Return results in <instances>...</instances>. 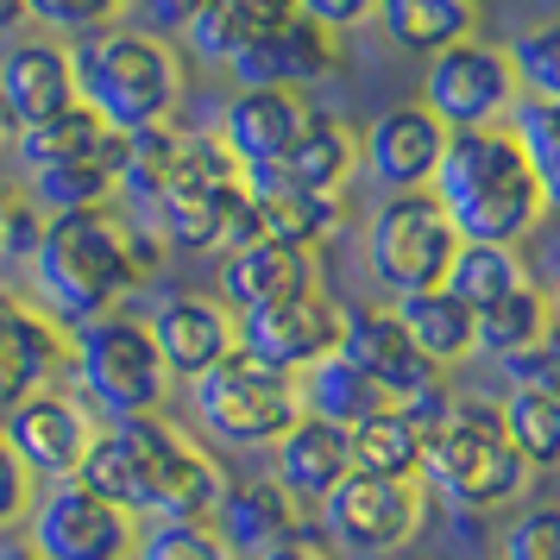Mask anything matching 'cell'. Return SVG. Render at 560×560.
I'll use <instances>...</instances> for the list:
<instances>
[{"instance_id": "8d00e7d4", "label": "cell", "mask_w": 560, "mask_h": 560, "mask_svg": "<svg viewBox=\"0 0 560 560\" xmlns=\"http://www.w3.org/2000/svg\"><path fill=\"white\" fill-rule=\"evenodd\" d=\"M504 132L523 145V158H529L541 202L560 214V102H529V95H523V102L510 107Z\"/></svg>"}, {"instance_id": "4316f807", "label": "cell", "mask_w": 560, "mask_h": 560, "mask_svg": "<svg viewBox=\"0 0 560 560\" xmlns=\"http://www.w3.org/2000/svg\"><path fill=\"white\" fill-rule=\"evenodd\" d=\"M120 158H127V132H107L95 152L51 164V171H26V202L38 214H70V208H107L120 196Z\"/></svg>"}, {"instance_id": "ab89813d", "label": "cell", "mask_w": 560, "mask_h": 560, "mask_svg": "<svg viewBox=\"0 0 560 560\" xmlns=\"http://www.w3.org/2000/svg\"><path fill=\"white\" fill-rule=\"evenodd\" d=\"M132 560H233L214 523H145L132 535Z\"/></svg>"}, {"instance_id": "f35d334b", "label": "cell", "mask_w": 560, "mask_h": 560, "mask_svg": "<svg viewBox=\"0 0 560 560\" xmlns=\"http://www.w3.org/2000/svg\"><path fill=\"white\" fill-rule=\"evenodd\" d=\"M504 51H510V70H516V89L529 102H560V13L541 20V26H529Z\"/></svg>"}, {"instance_id": "603a6c76", "label": "cell", "mask_w": 560, "mask_h": 560, "mask_svg": "<svg viewBox=\"0 0 560 560\" xmlns=\"http://www.w3.org/2000/svg\"><path fill=\"white\" fill-rule=\"evenodd\" d=\"M145 328H152V347L164 359V372L183 384H196L208 365H221L233 353V315L214 296H171Z\"/></svg>"}, {"instance_id": "d590c367", "label": "cell", "mask_w": 560, "mask_h": 560, "mask_svg": "<svg viewBox=\"0 0 560 560\" xmlns=\"http://www.w3.org/2000/svg\"><path fill=\"white\" fill-rule=\"evenodd\" d=\"M102 139H107V127L77 102V107H63V114H51V120H38V127L13 132L7 145H13V158H20L26 171H51V164H70V158L95 152Z\"/></svg>"}, {"instance_id": "4dcf8cb0", "label": "cell", "mask_w": 560, "mask_h": 560, "mask_svg": "<svg viewBox=\"0 0 560 560\" xmlns=\"http://www.w3.org/2000/svg\"><path fill=\"white\" fill-rule=\"evenodd\" d=\"M384 26L390 45H404L416 57H434L459 45V38H472L479 26V0H378V13H372Z\"/></svg>"}, {"instance_id": "cb8c5ba5", "label": "cell", "mask_w": 560, "mask_h": 560, "mask_svg": "<svg viewBox=\"0 0 560 560\" xmlns=\"http://www.w3.org/2000/svg\"><path fill=\"white\" fill-rule=\"evenodd\" d=\"M246 189H253V240L322 253L334 233L347 228V196H308V189H290V183L265 177V171H253Z\"/></svg>"}, {"instance_id": "8992f818", "label": "cell", "mask_w": 560, "mask_h": 560, "mask_svg": "<svg viewBox=\"0 0 560 560\" xmlns=\"http://www.w3.org/2000/svg\"><path fill=\"white\" fill-rule=\"evenodd\" d=\"M70 365L82 378V397L102 409L107 422L164 409L171 372H164V359L152 347V328L139 315H127V308H114V315L70 334Z\"/></svg>"}, {"instance_id": "7402d4cb", "label": "cell", "mask_w": 560, "mask_h": 560, "mask_svg": "<svg viewBox=\"0 0 560 560\" xmlns=\"http://www.w3.org/2000/svg\"><path fill=\"white\" fill-rule=\"evenodd\" d=\"M315 278V253H296V246H278V240H246V246H233L221 253L214 265V303L228 308V315H246L258 303H278V296H296L308 290Z\"/></svg>"}, {"instance_id": "484cf974", "label": "cell", "mask_w": 560, "mask_h": 560, "mask_svg": "<svg viewBox=\"0 0 560 560\" xmlns=\"http://www.w3.org/2000/svg\"><path fill=\"white\" fill-rule=\"evenodd\" d=\"M359 171V132L340 120V114H308L303 132H296V145L265 171V177L290 183V189H308V196H340ZM253 177V171H246Z\"/></svg>"}, {"instance_id": "74e56055", "label": "cell", "mask_w": 560, "mask_h": 560, "mask_svg": "<svg viewBox=\"0 0 560 560\" xmlns=\"http://www.w3.org/2000/svg\"><path fill=\"white\" fill-rule=\"evenodd\" d=\"M177 139L183 132L164 120V127H139L127 132V158H120V196L139 208H152L171 183V164H177Z\"/></svg>"}, {"instance_id": "9c48e42d", "label": "cell", "mask_w": 560, "mask_h": 560, "mask_svg": "<svg viewBox=\"0 0 560 560\" xmlns=\"http://www.w3.org/2000/svg\"><path fill=\"white\" fill-rule=\"evenodd\" d=\"M516 102H523V89H516V70H510L504 45L459 38L447 51H434L429 70H422V107H429L447 132L504 127Z\"/></svg>"}, {"instance_id": "e575fe53", "label": "cell", "mask_w": 560, "mask_h": 560, "mask_svg": "<svg viewBox=\"0 0 560 560\" xmlns=\"http://www.w3.org/2000/svg\"><path fill=\"white\" fill-rule=\"evenodd\" d=\"M523 278V258H516V246H479V240H459L454 258H447V278H441V290L447 296H459V303L479 315L485 303H498V296H510Z\"/></svg>"}, {"instance_id": "d6a6232c", "label": "cell", "mask_w": 560, "mask_h": 560, "mask_svg": "<svg viewBox=\"0 0 560 560\" xmlns=\"http://www.w3.org/2000/svg\"><path fill=\"white\" fill-rule=\"evenodd\" d=\"M548 328H555V322H548V296H541L535 283H516L510 296H498V303H485L479 315H472V347L504 365V359L529 353Z\"/></svg>"}, {"instance_id": "ffe728a7", "label": "cell", "mask_w": 560, "mask_h": 560, "mask_svg": "<svg viewBox=\"0 0 560 560\" xmlns=\"http://www.w3.org/2000/svg\"><path fill=\"white\" fill-rule=\"evenodd\" d=\"M63 107H77V70H70L63 45L26 38L0 57V120H7V132H26Z\"/></svg>"}, {"instance_id": "7c38bea8", "label": "cell", "mask_w": 560, "mask_h": 560, "mask_svg": "<svg viewBox=\"0 0 560 560\" xmlns=\"http://www.w3.org/2000/svg\"><path fill=\"white\" fill-rule=\"evenodd\" d=\"M233 347L258 365H271L283 378H303L315 359H328L340 347V303L322 283H308L296 296L258 303L246 315H233Z\"/></svg>"}, {"instance_id": "e0dca14e", "label": "cell", "mask_w": 560, "mask_h": 560, "mask_svg": "<svg viewBox=\"0 0 560 560\" xmlns=\"http://www.w3.org/2000/svg\"><path fill=\"white\" fill-rule=\"evenodd\" d=\"M228 70L240 89H290V95H303V89H315V82H328L340 70V38L322 32L315 20H303V13H290V20H278L258 38L253 51L233 57Z\"/></svg>"}, {"instance_id": "ba28073f", "label": "cell", "mask_w": 560, "mask_h": 560, "mask_svg": "<svg viewBox=\"0 0 560 560\" xmlns=\"http://www.w3.org/2000/svg\"><path fill=\"white\" fill-rule=\"evenodd\" d=\"M196 397V422H202L221 447H271L296 416H303V397H296V378H283L271 365H258L233 347L221 365H208L202 378L189 384Z\"/></svg>"}, {"instance_id": "f907efd6", "label": "cell", "mask_w": 560, "mask_h": 560, "mask_svg": "<svg viewBox=\"0 0 560 560\" xmlns=\"http://www.w3.org/2000/svg\"><path fill=\"white\" fill-rule=\"evenodd\" d=\"M0 560H38V555H32L26 541H13V535H0Z\"/></svg>"}, {"instance_id": "30bf717a", "label": "cell", "mask_w": 560, "mask_h": 560, "mask_svg": "<svg viewBox=\"0 0 560 560\" xmlns=\"http://www.w3.org/2000/svg\"><path fill=\"white\" fill-rule=\"evenodd\" d=\"M315 510H322V529L334 548H347L359 560H397L422 535V485L404 479L347 472Z\"/></svg>"}, {"instance_id": "836d02e7", "label": "cell", "mask_w": 560, "mask_h": 560, "mask_svg": "<svg viewBox=\"0 0 560 560\" xmlns=\"http://www.w3.org/2000/svg\"><path fill=\"white\" fill-rule=\"evenodd\" d=\"M498 422H504V441L516 447V459L529 472H560V404L555 397L510 384L498 397Z\"/></svg>"}, {"instance_id": "4fadbf2b", "label": "cell", "mask_w": 560, "mask_h": 560, "mask_svg": "<svg viewBox=\"0 0 560 560\" xmlns=\"http://www.w3.org/2000/svg\"><path fill=\"white\" fill-rule=\"evenodd\" d=\"M152 233L177 253H233L253 240V189L246 177L177 183L152 202Z\"/></svg>"}, {"instance_id": "7dc6e473", "label": "cell", "mask_w": 560, "mask_h": 560, "mask_svg": "<svg viewBox=\"0 0 560 560\" xmlns=\"http://www.w3.org/2000/svg\"><path fill=\"white\" fill-rule=\"evenodd\" d=\"M296 13H303V20H315L322 32H334V38H340V32L365 26V20L378 13V0H296Z\"/></svg>"}, {"instance_id": "8fae6325", "label": "cell", "mask_w": 560, "mask_h": 560, "mask_svg": "<svg viewBox=\"0 0 560 560\" xmlns=\"http://www.w3.org/2000/svg\"><path fill=\"white\" fill-rule=\"evenodd\" d=\"M132 535L139 523L82 479H57L26 504V548L38 560H132Z\"/></svg>"}, {"instance_id": "db71d44e", "label": "cell", "mask_w": 560, "mask_h": 560, "mask_svg": "<svg viewBox=\"0 0 560 560\" xmlns=\"http://www.w3.org/2000/svg\"><path fill=\"white\" fill-rule=\"evenodd\" d=\"M0 221H7V189H0Z\"/></svg>"}, {"instance_id": "c3c4849f", "label": "cell", "mask_w": 560, "mask_h": 560, "mask_svg": "<svg viewBox=\"0 0 560 560\" xmlns=\"http://www.w3.org/2000/svg\"><path fill=\"white\" fill-rule=\"evenodd\" d=\"M26 26V0H0V38Z\"/></svg>"}, {"instance_id": "1f68e13d", "label": "cell", "mask_w": 560, "mask_h": 560, "mask_svg": "<svg viewBox=\"0 0 560 560\" xmlns=\"http://www.w3.org/2000/svg\"><path fill=\"white\" fill-rule=\"evenodd\" d=\"M296 397H303V416L334 422V429H353V422H365L372 409H384L378 384L365 378V372H353L340 353L315 359L303 378H296Z\"/></svg>"}, {"instance_id": "f5cc1de1", "label": "cell", "mask_w": 560, "mask_h": 560, "mask_svg": "<svg viewBox=\"0 0 560 560\" xmlns=\"http://www.w3.org/2000/svg\"><path fill=\"white\" fill-rule=\"evenodd\" d=\"M7 139H13V132H7V120H0V152H7Z\"/></svg>"}, {"instance_id": "5bb4252c", "label": "cell", "mask_w": 560, "mask_h": 560, "mask_svg": "<svg viewBox=\"0 0 560 560\" xmlns=\"http://www.w3.org/2000/svg\"><path fill=\"white\" fill-rule=\"evenodd\" d=\"M7 447L13 459L32 472V485H57V479H77L82 454H89V441H95V422H89V409L77 397H63V390H32L20 404L7 409Z\"/></svg>"}, {"instance_id": "60d3db41", "label": "cell", "mask_w": 560, "mask_h": 560, "mask_svg": "<svg viewBox=\"0 0 560 560\" xmlns=\"http://www.w3.org/2000/svg\"><path fill=\"white\" fill-rule=\"evenodd\" d=\"M127 13V0H26V20H38L45 32L82 38V32H102Z\"/></svg>"}, {"instance_id": "d6986e66", "label": "cell", "mask_w": 560, "mask_h": 560, "mask_svg": "<svg viewBox=\"0 0 560 560\" xmlns=\"http://www.w3.org/2000/svg\"><path fill=\"white\" fill-rule=\"evenodd\" d=\"M63 359H70V334L20 303L13 290H0V409H13L32 390H51Z\"/></svg>"}, {"instance_id": "3957f363", "label": "cell", "mask_w": 560, "mask_h": 560, "mask_svg": "<svg viewBox=\"0 0 560 560\" xmlns=\"http://www.w3.org/2000/svg\"><path fill=\"white\" fill-rule=\"evenodd\" d=\"M429 196L447 208L459 240H479V246H523L548 214L529 158L504 127L447 132L441 164L429 177Z\"/></svg>"}, {"instance_id": "6da1fadb", "label": "cell", "mask_w": 560, "mask_h": 560, "mask_svg": "<svg viewBox=\"0 0 560 560\" xmlns=\"http://www.w3.org/2000/svg\"><path fill=\"white\" fill-rule=\"evenodd\" d=\"M77 479L132 523H214L233 485L228 466L202 441H189L164 409L102 422Z\"/></svg>"}, {"instance_id": "52a82bcc", "label": "cell", "mask_w": 560, "mask_h": 560, "mask_svg": "<svg viewBox=\"0 0 560 560\" xmlns=\"http://www.w3.org/2000/svg\"><path fill=\"white\" fill-rule=\"evenodd\" d=\"M459 233L447 221V208L429 189H390L372 221H365V271L390 290V296H416L447 278Z\"/></svg>"}, {"instance_id": "681fc988", "label": "cell", "mask_w": 560, "mask_h": 560, "mask_svg": "<svg viewBox=\"0 0 560 560\" xmlns=\"http://www.w3.org/2000/svg\"><path fill=\"white\" fill-rule=\"evenodd\" d=\"M265 560H322L308 541H290V548H278V555H265Z\"/></svg>"}, {"instance_id": "f546056e", "label": "cell", "mask_w": 560, "mask_h": 560, "mask_svg": "<svg viewBox=\"0 0 560 560\" xmlns=\"http://www.w3.org/2000/svg\"><path fill=\"white\" fill-rule=\"evenodd\" d=\"M397 322L409 328L416 353L429 359L434 372H447V365L479 353L472 347V308L459 303V296H447L441 283L434 290H416V296H397Z\"/></svg>"}, {"instance_id": "816d5d0a", "label": "cell", "mask_w": 560, "mask_h": 560, "mask_svg": "<svg viewBox=\"0 0 560 560\" xmlns=\"http://www.w3.org/2000/svg\"><path fill=\"white\" fill-rule=\"evenodd\" d=\"M541 296H548V322H555V328H560V278L548 283V290H541Z\"/></svg>"}, {"instance_id": "ee69618b", "label": "cell", "mask_w": 560, "mask_h": 560, "mask_svg": "<svg viewBox=\"0 0 560 560\" xmlns=\"http://www.w3.org/2000/svg\"><path fill=\"white\" fill-rule=\"evenodd\" d=\"M38 233H45V214H38L26 196H7V221H0V258H32V253H38Z\"/></svg>"}, {"instance_id": "9a60e30c", "label": "cell", "mask_w": 560, "mask_h": 560, "mask_svg": "<svg viewBox=\"0 0 560 560\" xmlns=\"http://www.w3.org/2000/svg\"><path fill=\"white\" fill-rule=\"evenodd\" d=\"M334 353L378 384L384 404H404V397H416L429 378H441L429 359L416 353V340H409V328L397 322V308H340V347H334Z\"/></svg>"}, {"instance_id": "ac0fdd59", "label": "cell", "mask_w": 560, "mask_h": 560, "mask_svg": "<svg viewBox=\"0 0 560 560\" xmlns=\"http://www.w3.org/2000/svg\"><path fill=\"white\" fill-rule=\"evenodd\" d=\"M441 145H447V127L434 120L429 107L397 102L365 127L359 158H365V171H372L384 189H429L434 164H441Z\"/></svg>"}, {"instance_id": "bcb514c9", "label": "cell", "mask_w": 560, "mask_h": 560, "mask_svg": "<svg viewBox=\"0 0 560 560\" xmlns=\"http://www.w3.org/2000/svg\"><path fill=\"white\" fill-rule=\"evenodd\" d=\"M127 7L145 20L139 32H152V38H183L189 20L202 13V0H127Z\"/></svg>"}, {"instance_id": "5b68a950", "label": "cell", "mask_w": 560, "mask_h": 560, "mask_svg": "<svg viewBox=\"0 0 560 560\" xmlns=\"http://www.w3.org/2000/svg\"><path fill=\"white\" fill-rule=\"evenodd\" d=\"M529 466L516 459V447L504 441V422H498V404H479V397H454V409L441 416L422 441V491H434L447 510H504L510 498L529 491Z\"/></svg>"}, {"instance_id": "2e32d148", "label": "cell", "mask_w": 560, "mask_h": 560, "mask_svg": "<svg viewBox=\"0 0 560 560\" xmlns=\"http://www.w3.org/2000/svg\"><path fill=\"white\" fill-rule=\"evenodd\" d=\"M308 114H315V102L308 95H290V89H233L228 107H221L214 139L240 164V177L246 171H271L296 145V132H303Z\"/></svg>"}, {"instance_id": "44dd1931", "label": "cell", "mask_w": 560, "mask_h": 560, "mask_svg": "<svg viewBox=\"0 0 560 560\" xmlns=\"http://www.w3.org/2000/svg\"><path fill=\"white\" fill-rule=\"evenodd\" d=\"M303 516L308 510L278 479H246V485H228V498L214 510V535L228 541L233 560H265L290 548V541H303Z\"/></svg>"}, {"instance_id": "b9f144b4", "label": "cell", "mask_w": 560, "mask_h": 560, "mask_svg": "<svg viewBox=\"0 0 560 560\" xmlns=\"http://www.w3.org/2000/svg\"><path fill=\"white\" fill-rule=\"evenodd\" d=\"M498 560H560V504H535L498 541Z\"/></svg>"}, {"instance_id": "f1b7e54d", "label": "cell", "mask_w": 560, "mask_h": 560, "mask_svg": "<svg viewBox=\"0 0 560 560\" xmlns=\"http://www.w3.org/2000/svg\"><path fill=\"white\" fill-rule=\"evenodd\" d=\"M422 441H429V434L409 422L404 404H384V409H372L365 422L347 429V459H353V472L416 485L422 479Z\"/></svg>"}, {"instance_id": "7bdbcfd3", "label": "cell", "mask_w": 560, "mask_h": 560, "mask_svg": "<svg viewBox=\"0 0 560 560\" xmlns=\"http://www.w3.org/2000/svg\"><path fill=\"white\" fill-rule=\"evenodd\" d=\"M504 378L523 384V390H541V397H555L560 404V328H548L529 353L504 359Z\"/></svg>"}, {"instance_id": "d4e9b609", "label": "cell", "mask_w": 560, "mask_h": 560, "mask_svg": "<svg viewBox=\"0 0 560 560\" xmlns=\"http://www.w3.org/2000/svg\"><path fill=\"white\" fill-rule=\"evenodd\" d=\"M347 472H353V459H347V429H334V422L296 416V422L271 441V479H278L303 510L322 504Z\"/></svg>"}, {"instance_id": "83f0119b", "label": "cell", "mask_w": 560, "mask_h": 560, "mask_svg": "<svg viewBox=\"0 0 560 560\" xmlns=\"http://www.w3.org/2000/svg\"><path fill=\"white\" fill-rule=\"evenodd\" d=\"M296 0H202V13L189 20L183 45L202 57V63H233L240 51H253L265 32L290 20Z\"/></svg>"}, {"instance_id": "7a4b0ae2", "label": "cell", "mask_w": 560, "mask_h": 560, "mask_svg": "<svg viewBox=\"0 0 560 560\" xmlns=\"http://www.w3.org/2000/svg\"><path fill=\"white\" fill-rule=\"evenodd\" d=\"M32 265V308L57 322L63 334L102 322L127 303L139 283L158 278L164 265V240L152 228L127 221L120 208H70V214H45L38 253Z\"/></svg>"}, {"instance_id": "f6af8a7d", "label": "cell", "mask_w": 560, "mask_h": 560, "mask_svg": "<svg viewBox=\"0 0 560 560\" xmlns=\"http://www.w3.org/2000/svg\"><path fill=\"white\" fill-rule=\"evenodd\" d=\"M32 504V472L13 459V447H7V434H0V535L13 529L20 516H26Z\"/></svg>"}, {"instance_id": "277c9868", "label": "cell", "mask_w": 560, "mask_h": 560, "mask_svg": "<svg viewBox=\"0 0 560 560\" xmlns=\"http://www.w3.org/2000/svg\"><path fill=\"white\" fill-rule=\"evenodd\" d=\"M77 70V102L102 120L107 132H139L164 127L183 102V63L177 51L152 32H82L63 45Z\"/></svg>"}]
</instances>
